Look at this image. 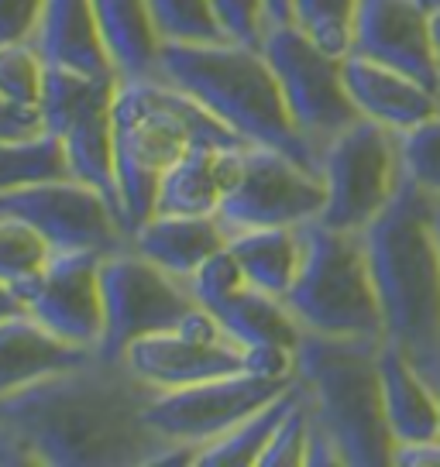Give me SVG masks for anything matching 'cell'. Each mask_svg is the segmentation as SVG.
Segmentation results:
<instances>
[{
  "label": "cell",
  "instance_id": "cell-1",
  "mask_svg": "<svg viewBox=\"0 0 440 467\" xmlns=\"http://www.w3.org/2000/svg\"><path fill=\"white\" fill-rule=\"evenodd\" d=\"M152 389L124 361H89L0 399V467H148Z\"/></svg>",
  "mask_w": 440,
  "mask_h": 467
},
{
  "label": "cell",
  "instance_id": "cell-2",
  "mask_svg": "<svg viewBox=\"0 0 440 467\" xmlns=\"http://www.w3.org/2000/svg\"><path fill=\"white\" fill-rule=\"evenodd\" d=\"M434 206L437 196L403 175L393 203L361 237L379 292L385 340L399 344L426 379L440 385V244Z\"/></svg>",
  "mask_w": 440,
  "mask_h": 467
},
{
  "label": "cell",
  "instance_id": "cell-3",
  "mask_svg": "<svg viewBox=\"0 0 440 467\" xmlns=\"http://www.w3.org/2000/svg\"><path fill=\"white\" fill-rule=\"evenodd\" d=\"M193 145L241 148L245 141L176 83L162 76L120 79L114 97V182L128 237L155 213L162 175Z\"/></svg>",
  "mask_w": 440,
  "mask_h": 467
},
{
  "label": "cell",
  "instance_id": "cell-4",
  "mask_svg": "<svg viewBox=\"0 0 440 467\" xmlns=\"http://www.w3.org/2000/svg\"><path fill=\"white\" fill-rule=\"evenodd\" d=\"M159 76L204 103L245 145L279 148L320 172V155L296 131L279 79L262 48L241 42L162 45Z\"/></svg>",
  "mask_w": 440,
  "mask_h": 467
},
{
  "label": "cell",
  "instance_id": "cell-5",
  "mask_svg": "<svg viewBox=\"0 0 440 467\" xmlns=\"http://www.w3.org/2000/svg\"><path fill=\"white\" fill-rule=\"evenodd\" d=\"M382 340L303 334L296 344V381L313 423L340 447L344 467H389L396 437L385 420L379 375Z\"/></svg>",
  "mask_w": 440,
  "mask_h": 467
},
{
  "label": "cell",
  "instance_id": "cell-6",
  "mask_svg": "<svg viewBox=\"0 0 440 467\" xmlns=\"http://www.w3.org/2000/svg\"><path fill=\"white\" fill-rule=\"evenodd\" d=\"M303 234V265L286 306L303 334L323 337H372L385 340L379 292L368 265L365 237L358 231H338L323 220H309Z\"/></svg>",
  "mask_w": 440,
  "mask_h": 467
},
{
  "label": "cell",
  "instance_id": "cell-7",
  "mask_svg": "<svg viewBox=\"0 0 440 467\" xmlns=\"http://www.w3.org/2000/svg\"><path fill=\"white\" fill-rule=\"evenodd\" d=\"M262 52L279 79L296 131L317 155L361 117L344 83V58L320 48L299 25H272Z\"/></svg>",
  "mask_w": 440,
  "mask_h": 467
},
{
  "label": "cell",
  "instance_id": "cell-8",
  "mask_svg": "<svg viewBox=\"0 0 440 467\" xmlns=\"http://www.w3.org/2000/svg\"><path fill=\"white\" fill-rule=\"evenodd\" d=\"M327 203L320 220L338 231H365L403 186L399 131L358 117L320 151Z\"/></svg>",
  "mask_w": 440,
  "mask_h": 467
},
{
  "label": "cell",
  "instance_id": "cell-9",
  "mask_svg": "<svg viewBox=\"0 0 440 467\" xmlns=\"http://www.w3.org/2000/svg\"><path fill=\"white\" fill-rule=\"evenodd\" d=\"M118 83V76H83L48 66L42 97L45 131L62 141L76 179L107 192L114 210H118V182H114Z\"/></svg>",
  "mask_w": 440,
  "mask_h": 467
},
{
  "label": "cell",
  "instance_id": "cell-10",
  "mask_svg": "<svg viewBox=\"0 0 440 467\" xmlns=\"http://www.w3.org/2000/svg\"><path fill=\"white\" fill-rule=\"evenodd\" d=\"M327 190L323 175L268 145L237 148L235 182L217 217L227 234L248 227H303L320 220Z\"/></svg>",
  "mask_w": 440,
  "mask_h": 467
},
{
  "label": "cell",
  "instance_id": "cell-11",
  "mask_svg": "<svg viewBox=\"0 0 440 467\" xmlns=\"http://www.w3.org/2000/svg\"><path fill=\"white\" fill-rule=\"evenodd\" d=\"M100 285L107 309L100 354L110 361H120L128 344H134L138 337L176 330L179 320L196 306V296L190 292L186 278L159 268L134 248L103 254Z\"/></svg>",
  "mask_w": 440,
  "mask_h": 467
},
{
  "label": "cell",
  "instance_id": "cell-12",
  "mask_svg": "<svg viewBox=\"0 0 440 467\" xmlns=\"http://www.w3.org/2000/svg\"><path fill=\"white\" fill-rule=\"evenodd\" d=\"M0 213L31 223L52 251H114L128 248L110 196L76 175L0 192Z\"/></svg>",
  "mask_w": 440,
  "mask_h": 467
},
{
  "label": "cell",
  "instance_id": "cell-13",
  "mask_svg": "<svg viewBox=\"0 0 440 467\" xmlns=\"http://www.w3.org/2000/svg\"><path fill=\"white\" fill-rule=\"evenodd\" d=\"M293 385L296 381H268L237 371L173 392H152L145 402V423L162 443L206 447Z\"/></svg>",
  "mask_w": 440,
  "mask_h": 467
},
{
  "label": "cell",
  "instance_id": "cell-14",
  "mask_svg": "<svg viewBox=\"0 0 440 467\" xmlns=\"http://www.w3.org/2000/svg\"><path fill=\"white\" fill-rule=\"evenodd\" d=\"M100 251H52L38 275L11 285L25 313L48 327L56 337L100 354L107 309L100 285Z\"/></svg>",
  "mask_w": 440,
  "mask_h": 467
},
{
  "label": "cell",
  "instance_id": "cell-15",
  "mask_svg": "<svg viewBox=\"0 0 440 467\" xmlns=\"http://www.w3.org/2000/svg\"><path fill=\"white\" fill-rule=\"evenodd\" d=\"M348 56L393 66L440 93V56L434 11L420 0H358Z\"/></svg>",
  "mask_w": 440,
  "mask_h": 467
},
{
  "label": "cell",
  "instance_id": "cell-16",
  "mask_svg": "<svg viewBox=\"0 0 440 467\" xmlns=\"http://www.w3.org/2000/svg\"><path fill=\"white\" fill-rule=\"evenodd\" d=\"M120 361L152 392H173L196 381L245 371V350L235 340L204 344V340L183 337L179 330H165V334L138 337L134 344H128Z\"/></svg>",
  "mask_w": 440,
  "mask_h": 467
},
{
  "label": "cell",
  "instance_id": "cell-17",
  "mask_svg": "<svg viewBox=\"0 0 440 467\" xmlns=\"http://www.w3.org/2000/svg\"><path fill=\"white\" fill-rule=\"evenodd\" d=\"M344 83L358 114L389 131H406L426 117L440 114L437 89L365 56H344Z\"/></svg>",
  "mask_w": 440,
  "mask_h": 467
},
{
  "label": "cell",
  "instance_id": "cell-18",
  "mask_svg": "<svg viewBox=\"0 0 440 467\" xmlns=\"http://www.w3.org/2000/svg\"><path fill=\"white\" fill-rule=\"evenodd\" d=\"M97 350L56 337L31 313L0 320V399L28 389L35 381L59 375L66 368L89 361Z\"/></svg>",
  "mask_w": 440,
  "mask_h": 467
},
{
  "label": "cell",
  "instance_id": "cell-19",
  "mask_svg": "<svg viewBox=\"0 0 440 467\" xmlns=\"http://www.w3.org/2000/svg\"><path fill=\"white\" fill-rule=\"evenodd\" d=\"M379 375H382V402L385 420L396 443L440 437V395L437 385L416 368L406 350L382 340L379 348Z\"/></svg>",
  "mask_w": 440,
  "mask_h": 467
},
{
  "label": "cell",
  "instance_id": "cell-20",
  "mask_svg": "<svg viewBox=\"0 0 440 467\" xmlns=\"http://www.w3.org/2000/svg\"><path fill=\"white\" fill-rule=\"evenodd\" d=\"M245 148V145H241ZM237 148L193 145L183 159L162 175L155 213H183V217H217L224 196L235 182Z\"/></svg>",
  "mask_w": 440,
  "mask_h": 467
},
{
  "label": "cell",
  "instance_id": "cell-21",
  "mask_svg": "<svg viewBox=\"0 0 440 467\" xmlns=\"http://www.w3.org/2000/svg\"><path fill=\"white\" fill-rule=\"evenodd\" d=\"M35 45L48 66L83 76H118L107 56L93 0H45Z\"/></svg>",
  "mask_w": 440,
  "mask_h": 467
},
{
  "label": "cell",
  "instance_id": "cell-22",
  "mask_svg": "<svg viewBox=\"0 0 440 467\" xmlns=\"http://www.w3.org/2000/svg\"><path fill=\"white\" fill-rule=\"evenodd\" d=\"M224 244H227V227L220 223V217H183V213H152L128 237V248L179 278H190Z\"/></svg>",
  "mask_w": 440,
  "mask_h": 467
},
{
  "label": "cell",
  "instance_id": "cell-23",
  "mask_svg": "<svg viewBox=\"0 0 440 467\" xmlns=\"http://www.w3.org/2000/svg\"><path fill=\"white\" fill-rule=\"evenodd\" d=\"M93 11L118 79L159 76L162 38L148 0H93Z\"/></svg>",
  "mask_w": 440,
  "mask_h": 467
},
{
  "label": "cell",
  "instance_id": "cell-24",
  "mask_svg": "<svg viewBox=\"0 0 440 467\" xmlns=\"http://www.w3.org/2000/svg\"><path fill=\"white\" fill-rule=\"evenodd\" d=\"M217 317L220 330L227 334V340H235L237 348H251V344H286L296 348L299 344V323L293 320L289 306L279 296L255 289L251 282L231 289L227 296H217L210 303H200Z\"/></svg>",
  "mask_w": 440,
  "mask_h": 467
},
{
  "label": "cell",
  "instance_id": "cell-25",
  "mask_svg": "<svg viewBox=\"0 0 440 467\" xmlns=\"http://www.w3.org/2000/svg\"><path fill=\"white\" fill-rule=\"evenodd\" d=\"M227 248L255 289L286 299L303 265L299 227H248L227 234Z\"/></svg>",
  "mask_w": 440,
  "mask_h": 467
},
{
  "label": "cell",
  "instance_id": "cell-26",
  "mask_svg": "<svg viewBox=\"0 0 440 467\" xmlns=\"http://www.w3.org/2000/svg\"><path fill=\"white\" fill-rule=\"evenodd\" d=\"M299 399V385L286 389L279 399H272L268 406H262L258 412H251L248 420H241L235 430H227L224 437H217L214 443L200 447L196 453V467H258L268 440L276 433V426L282 423V416L293 409V402Z\"/></svg>",
  "mask_w": 440,
  "mask_h": 467
},
{
  "label": "cell",
  "instance_id": "cell-27",
  "mask_svg": "<svg viewBox=\"0 0 440 467\" xmlns=\"http://www.w3.org/2000/svg\"><path fill=\"white\" fill-rule=\"evenodd\" d=\"M73 175L66 148L56 134H38L25 141H0V192L48 182V179H66Z\"/></svg>",
  "mask_w": 440,
  "mask_h": 467
},
{
  "label": "cell",
  "instance_id": "cell-28",
  "mask_svg": "<svg viewBox=\"0 0 440 467\" xmlns=\"http://www.w3.org/2000/svg\"><path fill=\"white\" fill-rule=\"evenodd\" d=\"M162 45H214L227 42L214 0H148Z\"/></svg>",
  "mask_w": 440,
  "mask_h": 467
},
{
  "label": "cell",
  "instance_id": "cell-29",
  "mask_svg": "<svg viewBox=\"0 0 440 467\" xmlns=\"http://www.w3.org/2000/svg\"><path fill=\"white\" fill-rule=\"evenodd\" d=\"M358 0H293V25L307 31L330 56H348Z\"/></svg>",
  "mask_w": 440,
  "mask_h": 467
},
{
  "label": "cell",
  "instance_id": "cell-30",
  "mask_svg": "<svg viewBox=\"0 0 440 467\" xmlns=\"http://www.w3.org/2000/svg\"><path fill=\"white\" fill-rule=\"evenodd\" d=\"M52 258V248L31 223L0 213V282L17 285L21 278L38 275Z\"/></svg>",
  "mask_w": 440,
  "mask_h": 467
},
{
  "label": "cell",
  "instance_id": "cell-31",
  "mask_svg": "<svg viewBox=\"0 0 440 467\" xmlns=\"http://www.w3.org/2000/svg\"><path fill=\"white\" fill-rule=\"evenodd\" d=\"M48 62L35 42L0 45V97L25 107H42Z\"/></svg>",
  "mask_w": 440,
  "mask_h": 467
},
{
  "label": "cell",
  "instance_id": "cell-32",
  "mask_svg": "<svg viewBox=\"0 0 440 467\" xmlns=\"http://www.w3.org/2000/svg\"><path fill=\"white\" fill-rule=\"evenodd\" d=\"M399 155L406 179L440 200V114L399 131Z\"/></svg>",
  "mask_w": 440,
  "mask_h": 467
},
{
  "label": "cell",
  "instance_id": "cell-33",
  "mask_svg": "<svg viewBox=\"0 0 440 467\" xmlns=\"http://www.w3.org/2000/svg\"><path fill=\"white\" fill-rule=\"evenodd\" d=\"M307 440H309V406L307 399H303V389H299V399L282 416V423L276 426V433L268 440L258 467H307Z\"/></svg>",
  "mask_w": 440,
  "mask_h": 467
},
{
  "label": "cell",
  "instance_id": "cell-34",
  "mask_svg": "<svg viewBox=\"0 0 440 467\" xmlns=\"http://www.w3.org/2000/svg\"><path fill=\"white\" fill-rule=\"evenodd\" d=\"M214 11H217V21L227 35V42L262 48L265 35L272 28L265 0H214Z\"/></svg>",
  "mask_w": 440,
  "mask_h": 467
},
{
  "label": "cell",
  "instance_id": "cell-35",
  "mask_svg": "<svg viewBox=\"0 0 440 467\" xmlns=\"http://www.w3.org/2000/svg\"><path fill=\"white\" fill-rule=\"evenodd\" d=\"M245 350V371L268 381H296V348L286 344H251Z\"/></svg>",
  "mask_w": 440,
  "mask_h": 467
},
{
  "label": "cell",
  "instance_id": "cell-36",
  "mask_svg": "<svg viewBox=\"0 0 440 467\" xmlns=\"http://www.w3.org/2000/svg\"><path fill=\"white\" fill-rule=\"evenodd\" d=\"M42 15L45 0H0V45L35 42Z\"/></svg>",
  "mask_w": 440,
  "mask_h": 467
},
{
  "label": "cell",
  "instance_id": "cell-37",
  "mask_svg": "<svg viewBox=\"0 0 440 467\" xmlns=\"http://www.w3.org/2000/svg\"><path fill=\"white\" fill-rule=\"evenodd\" d=\"M45 134L42 107H25L7 97H0V141H25Z\"/></svg>",
  "mask_w": 440,
  "mask_h": 467
},
{
  "label": "cell",
  "instance_id": "cell-38",
  "mask_svg": "<svg viewBox=\"0 0 440 467\" xmlns=\"http://www.w3.org/2000/svg\"><path fill=\"white\" fill-rule=\"evenodd\" d=\"M393 464L396 467H440V437L396 443Z\"/></svg>",
  "mask_w": 440,
  "mask_h": 467
},
{
  "label": "cell",
  "instance_id": "cell-39",
  "mask_svg": "<svg viewBox=\"0 0 440 467\" xmlns=\"http://www.w3.org/2000/svg\"><path fill=\"white\" fill-rule=\"evenodd\" d=\"M17 313H25L21 299H17L15 292H11V285H4V282H0V320H7V317H17Z\"/></svg>",
  "mask_w": 440,
  "mask_h": 467
},
{
  "label": "cell",
  "instance_id": "cell-40",
  "mask_svg": "<svg viewBox=\"0 0 440 467\" xmlns=\"http://www.w3.org/2000/svg\"><path fill=\"white\" fill-rule=\"evenodd\" d=\"M265 7H268L272 25H289L293 21V0H265Z\"/></svg>",
  "mask_w": 440,
  "mask_h": 467
},
{
  "label": "cell",
  "instance_id": "cell-41",
  "mask_svg": "<svg viewBox=\"0 0 440 467\" xmlns=\"http://www.w3.org/2000/svg\"><path fill=\"white\" fill-rule=\"evenodd\" d=\"M434 38H437V56H440V11H434Z\"/></svg>",
  "mask_w": 440,
  "mask_h": 467
},
{
  "label": "cell",
  "instance_id": "cell-42",
  "mask_svg": "<svg viewBox=\"0 0 440 467\" xmlns=\"http://www.w3.org/2000/svg\"><path fill=\"white\" fill-rule=\"evenodd\" d=\"M434 231H437V244H440V200L434 206Z\"/></svg>",
  "mask_w": 440,
  "mask_h": 467
},
{
  "label": "cell",
  "instance_id": "cell-43",
  "mask_svg": "<svg viewBox=\"0 0 440 467\" xmlns=\"http://www.w3.org/2000/svg\"><path fill=\"white\" fill-rule=\"evenodd\" d=\"M424 7H430V11H440V0H420Z\"/></svg>",
  "mask_w": 440,
  "mask_h": 467
},
{
  "label": "cell",
  "instance_id": "cell-44",
  "mask_svg": "<svg viewBox=\"0 0 440 467\" xmlns=\"http://www.w3.org/2000/svg\"><path fill=\"white\" fill-rule=\"evenodd\" d=\"M437 395H440V385H437Z\"/></svg>",
  "mask_w": 440,
  "mask_h": 467
}]
</instances>
